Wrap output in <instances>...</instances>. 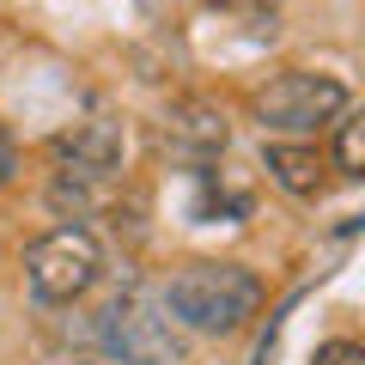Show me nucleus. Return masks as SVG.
I'll use <instances>...</instances> for the list:
<instances>
[{
  "label": "nucleus",
  "mask_w": 365,
  "mask_h": 365,
  "mask_svg": "<svg viewBox=\"0 0 365 365\" xmlns=\"http://www.w3.org/2000/svg\"><path fill=\"white\" fill-rule=\"evenodd\" d=\"M158 304L170 311V323L195 329V335H232V329H244L256 317L262 280L250 268H237V262H189V268L170 274Z\"/></svg>",
  "instance_id": "1"
},
{
  "label": "nucleus",
  "mask_w": 365,
  "mask_h": 365,
  "mask_svg": "<svg viewBox=\"0 0 365 365\" xmlns=\"http://www.w3.org/2000/svg\"><path fill=\"white\" fill-rule=\"evenodd\" d=\"M98 274H104V250L86 225H55L43 232L37 244L25 250V287L31 299L43 304H73L98 287Z\"/></svg>",
  "instance_id": "2"
},
{
  "label": "nucleus",
  "mask_w": 365,
  "mask_h": 365,
  "mask_svg": "<svg viewBox=\"0 0 365 365\" xmlns=\"http://www.w3.org/2000/svg\"><path fill=\"white\" fill-rule=\"evenodd\" d=\"M98 347H110L122 365H182V335L170 311L146 292H122L98 311Z\"/></svg>",
  "instance_id": "3"
},
{
  "label": "nucleus",
  "mask_w": 365,
  "mask_h": 365,
  "mask_svg": "<svg viewBox=\"0 0 365 365\" xmlns=\"http://www.w3.org/2000/svg\"><path fill=\"white\" fill-rule=\"evenodd\" d=\"M353 98H347V86L335 73H304V67H292V73H274L256 91V122L268 134H317Z\"/></svg>",
  "instance_id": "4"
},
{
  "label": "nucleus",
  "mask_w": 365,
  "mask_h": 365,
  "mask_svg": "<svg viewBox=\"0 0 365 365\" xmlns=\"http://www.w3.org/2000/svg\"><path fill=\"white\" fill-rule=\"evenodd\" d=\"M55 165H61V177L98 182V189H104V182L122 170V122H110V116L79 122L73 134L55 140Z\"/></svg>",
  "instance_id": "5"
},
{
  "label": "nucleus",
  "mask_w": 365,
  "mask_h": 365,
  "mask_svg": "<svg viewBox=\"0 0 365 365\" xmlns=\"http://www.w3.org/2000/svg\"><path fill=\"white\" fill-rule=\"evenodd\" d=\"M232 128H225V110L207 104V98H177L165 116V153L182 158V165H213L225 153Z\"/></svg>",
  "instance_id": "6"
},
{
  "label": "nucleus",
  "mask_w": 365,
  "mask_h": 365,
  "mask_svg": "<svg viewBox=\"0 0 365 365\" xmlns=\"http://www.w3.org/2000/svg\"><path fill=\"white\" fill-rule=\"evenodd\" d=\"M268 177L287 189V195L311 201L317 189H323V158L311 153V146H268Z\"/></svg>",
  "instance_id": "7"
},
{
  "label": "nucleus",
  "mask_w": 365,
  "mask_h": 365,
  "mask_svg": "<svg viewBox=\"0 0 365 365\" xmlns=\"http://www.w3.org/2000/svg\"><path fill=\"white\" fill-rule=\"evenodd\" d=\"M335 170H341L347 182L365 177V122L347 116V110L335 116Z\"/></svg>",
  "instance_id": "8"
},
{
  "label": "nucleus",
  "mask_w": 365,
  "mask_h": 365,
  "mask_svg": "<svg viewBox=\"0 0 365 365\" xmlns=\"http://www.w3.org/2000/svg\"><path fill=\"white\" fill-rule=\"evenodd\" d=\"M311 365H365V347L359 341H323Z\"/></svg>",
  "instance_id": "9"
},
{
  "label": "nucleus",
  "mask_w": 365,
  "mask_h": 365,
  "mask_svg": "<svg viewBox=\"0 0 365 365\" xmlns=\"http://www.w3.org/2000/svg\"><path fill=\"white\" fill-rule=\"evenodd\" d=\"M55 365H122L110 347H73V353H55Z\"/></svg>",
  "instance_id": "10"
},
{
  "label": "nucleus",
  "mask_w": 365,
  "mask_h": 365,
  "mask_svg": "<svg viewBox=\"0 0 365 365\" xmlns=\"http://www.w3.org/2000/svg\"><path fill=\"white\" fill-rule=\"evenodd\" d=\"M13 170H19V153H13V134L0 128V189L13 182Z\"/></svg>",
  "instance_id": "11"
},
{
  "label": "nucleus",
  "mask_w": 365,
  "mask_h": 365,
  "mask_svg": "<svg viewBox=\"0 0 365 365\" xmlns=\"http://www.w3.org/2000/svg\"><path fill=\"white\" fill-rule=\"evenodd\" d=\"M213 6H268V0H213Z\"/></svg>",
  "instance_id": "12"
}]
</instances>
